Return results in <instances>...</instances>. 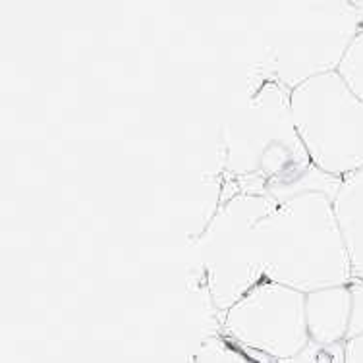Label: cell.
<instances>
[{"mask_svg": "<svg viewBox=\"0 0 363 363\" xmlns=\"http://www.w3.org/2000/svg\"><path fill=\"white\" fill-rule=\"evenodd\" d=\"M333 199L328 191L306 189L253 223L263 279L301 294L350 284L354 277Z\"/></svg>", "mask_w": 363, "mask_h": 363, "instance_id": "cell-1", "label": "cell"}, {"mask_svg": "<svg viewBox=\"0 0 363 363\" xmlns=\"http://www.w3.org/2000/svg\"><path fill=\"white\" fill-rule=\"evenodd\" d=\"M350 292H352V315H350L348 340L363 335V282L357 279L350 280Z\"/></svg>", "mask_w": 363, "mask_h": 363, "instance_id": "cell-8", "label": "cell"}, {"mask_svg": "<svg viewBox=\"0 0 363 363\" xmlns=\"http://www.w3.org/2000/svg\"><path fill=\"white\" fill-rule=\"evenodd\" d=\"M333 203L348 253L352 277L363 282V170L342 178Z\"/></svg>", "mask_w": 363, "mask_h": 363, "instance_id": "cell-5", "label": "cell"}, {"mask_svg": "<svg viewBox=\"0 0 363 363\" xmlns=\"http://www.w3.org/2000/svg\"><path fill=\"white\" fill-rule=\"evenodd\" d=\"M344 344H319L309 340L306 348L298 356L279 363H346V348Z\"/></svg>", "mask_w": 363, "mask_h": 363, "instance_id": "cell-7", "label": "cell"}, {"mask_svg": "<svg viewBox=\"0 0 363 363\" xmlns=\"http://www.w3.org/2000/svg\"><path fill=\"white\" fill-rule=\"evenodd\" d=\"M306 315L309 338L313 342H346L352 315V292L348 284L306 294Z\"/></svg>", "mask_w": 363, "mask_h": 363, "instance_id": "cell-4", "label": "cell"}, {"mask_svg": "<svg viewBox=\"0 0 363 363\" xmlns=\"http://www.w3.org/2000/svg\"><path fill=\"white\" fill-rule=\"evenodd\" d=\"M288 111L294 132L319 172L342 180L363 170V103L338 72L294 85Z\"/></svg>", "mask_w": 363, "mask_h": 363, "instance_id": "cell-2", "label": "cell"}, {"mask_svg": "<svg viewBox=\"0 0 363 363\" xmlns=\"http://www.w3.org/2000/svg\"><path fill=\"white\" fill-rule=\"evenodd\" d=\"M336 72L348 85V89L363 103V28L348 45Z\"/></svg>", "mask_w": 363, "mask_h": 363, "instance_id": "cell-6", "label": "cell"}, {"mask_svg": "<svg viewBox=\"0 0 363 363\" xmlns=\"http://www.w3.org/2000/svg\"><path fill=\"white\" fill-rule=\"evenodd\" d=\"M346 363H363V335L346 340Z\"/></svg>", "mask_w": 363, "mask_h": 363, "instance_id": "cell-9", "label": "cell"}, {"mask_svg": "<svg viewBox=\"0 0 363 363\" xmlns=\"http://www.w3.org/2000/svg\"><path fill=\"white\" fill-rule=\"evenodd\" d=\"M224 325L242 346L277 362L298 356L311 340L306 294L271 280H261L226 309Z\"/></svg>", "mask_w": 363, "mask_h": 363, "instance_id": "cell-3", "label": "cell"}, {"mask_svg": "<svg viewBox=\"0 0 363 363\" xmlns=\"http://www.w3.org/2000/svg\"><path fill=\"white\" fill-rule=\"evenodd\" d=\"M354 6H356L357 14H359V20H362V26H363V2H354Z\"/></svg>", "mask_w": 363, "mask_h": 363, "instance_id": "cell-10", "label": "cell"}]
</instances>
